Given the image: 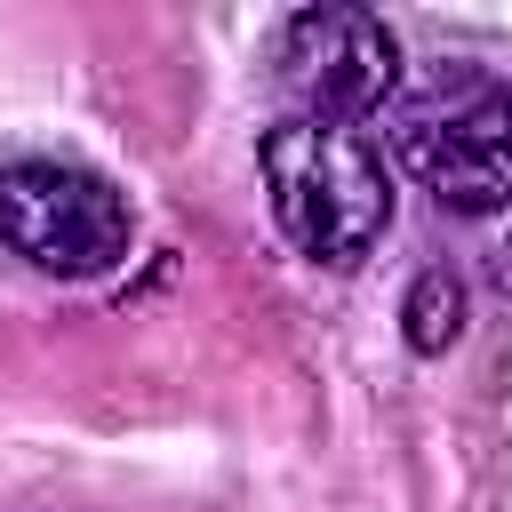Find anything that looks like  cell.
<instances>
[{
  "label": "cell",
  "instance_id": "obj_1",
  "mask_svg": "<svg viewBox=\"0 0 512 512\" xmlns=\"http://www.w3.org/2000/svg\"><path fill=\"white\" fill-rule=\"evenodd\" d=\"M392 160L456 216L512 208V88L480 64H432L384 104Z\"/></svg>",
  "mask_w": 512,
  "mask_h": 512
},
{
  "label": "cell",
  "instance_id": "obj_2",
  "mask_svg": "<svg viewBox=\"0 0 512 512\" xmlns=\"http://www.w3.org/2000/svg\"><path fill=\"white\" fill-rule=\"evenodd\" d=\"M264 192H272V216L280 232L320 256V264H360L384 224H392V184H384V160L360 128H328V120H272L264 144Z\"/></svg>",
  "mask_w": 512,
  "mask_h": 512
},
{
  "label": "cell",
  "instance_id": "obj_3",
  "mask_svg": "<svg viewBox=\"0 0 512 512\" xmlns=\"http://www.w3.org/2000/svg\"><path fill=\"white\" fill-rule=\"evenodd\" d=\"M0 240L48 280H96L128 256L136 216L128 192L72 160H8L0 168Z\"/></svg>",
  "mask_w": 512,
  "mask_h": 512
},
{
  "label": "cell",
  "instance_id": "obj_4",
  "mask_svg": "<svg viewBox=\"0 0 512 512\" xmlns=\"http://www.w3.org/2000/svg\"><path fill=\"white\" fill-rule=\"evenodd\" d=\"M272 80L288 120L360 128L400 96V40L376 8H296L272 40Z\"/></svg>",
  "mask_w": 512,
  "mask_h": 512
},
{
  "label": "cell",
  "instance_id": "obj_5",
  "mask_svg": "<svg viewBox=\"0 0 512 512\" xmlns=\"http://www.w3.org/2000/svg\"><path fill=\"white\" fill-rule=\"evenodd\" d=\"M400 320H408V344H416V352H440V344H456V328H464V288H456L448 272H416Z\"/></svg>",
  "mask_w": 512,
  "mask_h": 512
},
{
  "label": "cell",
  "instance_id": "obj_6",
  "mask_svg": "<svg viewBox=\"0 0 512 512\" xmlns=\"http://www.w3.org/2000/svg\"><path fill=\"white\" fill-rule=\"evenodd\" d=\"M496 280H504V288H512V240H504V256H496Z\"/></svg>",
  "mask_w": 512,
  "mask_h": 512
}]
</instances>
